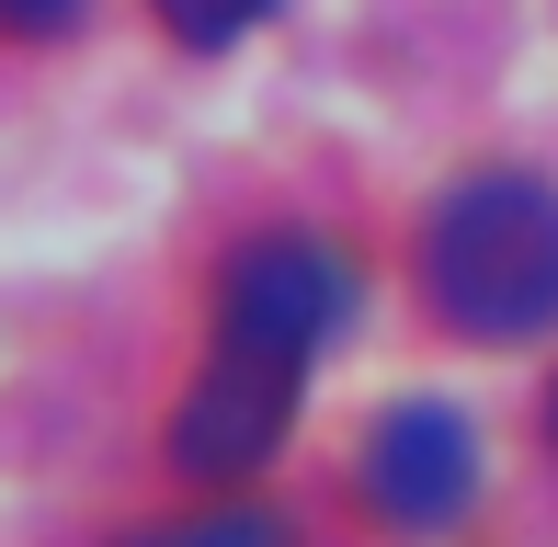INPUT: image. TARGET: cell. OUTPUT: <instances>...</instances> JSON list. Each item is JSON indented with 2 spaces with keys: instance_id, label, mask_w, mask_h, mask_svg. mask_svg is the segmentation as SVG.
I'll use <instances>...</instances> for the list:
<instances>
[{
  "instance_id": "3957f363",
  "label": "cell",
  "mask_w": 558,
  "mask_h": 547,
  "mask_svg": "<svg viewBox=\"0 0 558 547\" xmlns=\"http://www.w3.org/2000/svg\"><path fill=\"white\" fill-rule=\"evenodd\" d=\"M296 400H308V354L206 342L183 411H171V467H183V479H251V467L296 434Z\"/></svg>"
},
{
  "instance_id": "6da1fadb",
  "label": "cell",
  "mask_w": 558,
  "mask_h": 547,
  "mask_svg": "<svg viewBox=\"0 0 558 547\" xmlns=\"http://www.w3.org/2000/svg\"><path fill=\"white\" fill-rule=\"evenodd\" d=\"M422 308L456 342L558 331V183L547 171H468L422 217Z\"/></svg>"
},
{
  "instance_id": "52a82bcc",
  "label": "cell",
  "mask_w": 558,
  "mask_h": 547,
  "mask_svg": "<svg viewBox=\"0 0 558 547\" xmlns=\"http://www.w3.org/2000/svg\"><path fill=\"white\" fill-rule=\"evenodd\" d=\"M92 0H0V35H69Z\"/></svg>"
},
{
  "instance_id": "7a4b0ae2",
  "label": "cell",
  "mask_w": 558,
  "mask_h": 547,
  "mask_svg": "<svg viewBox=\"0 0 558 547\" xmlns=\"http://www.w3.org/2000/svg\"><path fill=\"white\" fill-rule=\"evenodd\" d=\"M353 319V263L319 229H263L217 263V342H263V354H331Z\"/></svg>"
},
{
  "instance_id": "8992f818",
  "label": "cell",
  "mask_w": 558,
  "mask_h": 547,
  "mask_svg": "<svg viewBox=\"0 0 558 547\" xmlns=\"http://www.w3.org/2000/svg\"><path fill=\"white\" fill-rule=\"evenodd\" d=\"M148 12H160V35H171V46H194V58H228V46H240L251 23L274 12V0H148Z\"/></svg>"
},
{
  "instance_id": "ba28073f",
  "label": "cell",
  "mask_w": 558,
  "mask_h": 547,
  "mask_svg": "<svg viewBox=\"0 0 558 547\" xmlns=\"http://www.w3.org/2000/svg\"><path fill=\"white\" fill-rule=\"evenodd\" d=\"M547 457H558V377H547Z\"/></svg>"
},
{
  "instance_id": "277c9868",
  "label": "cell",
  "mask_w": 558,
  "mask_h": 547,
  "mask_svg": "<svg viewBox=\"0 0 558 547\" xmlns=\"http://www.w3.org/2000/svg\"><path fill=\"white\" fill-rule=\"evenodd\" d=\"M478 479H490V457H478V422L456 411V400H399V411H376V434H365V502H376V525H388V536L445 547V536L478 513Z\"/></svg>"
},
{
  "instance_id": "5b68a950",
  "label": "cell",
  "mask_w": 558,
  "mask_h": 547,
  "mask_svg": "<svg viewBox=\"0 0 558 547\" xmlns=\"http://www.w3.org/2000/svg\"><path fill=\"white\" fill-rule=\"evenodd\" d=\"M125 547H296V536H286V513H263V502H206V513L148 525V536H125Z\"/></svg>"
}]
</instances>
